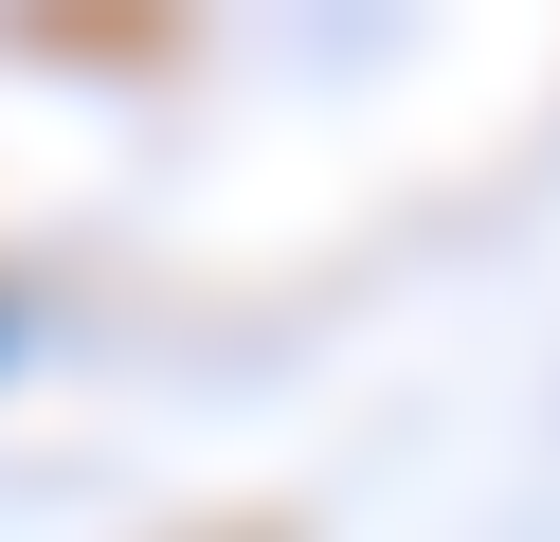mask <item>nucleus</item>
<instances>
[{
    "label": "nucleus",
    "instance_id": "1",
    "mask_svg": "<svg viewBox=\"0 0 560 542\" xmlns=\"http://www.w3.org/2000/svg\"><path fill=\"white\" fill-rule=\"evenodd\" d=\"M0 344H19V308H0Z\"/></svg>",
    "mask_w": 560,
    "mask_h": 542
}]
</instances>
